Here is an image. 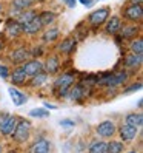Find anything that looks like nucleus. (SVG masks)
<instances>
[{
  "mask_svg": "<svg viewBox=\"0 0 143 153\" xmlns=\"http://www.w3.org/2000/svg\"><path fill=\"white\" fill-rule=\"evenodd\" d=\"M129 79V74L126 70H120V71H115V73H108L105 74L102 79H97V84L106 87V88H115L122 84H126Z\"/></svg>",
  "mask_w": 143,
  "mask_h": 153,
  "instance_id": "nucleus-1",
  "label": "nucleus"
},
{
  "mask_svg": "<svg viewBox=\"0 0 143 153\" xmlns=\"http://www.w3.org/2000/svg\"><path fill=\"white\" fill-rule=\"evenodd\" d=\"M74 80H76V77L73 73H62L60 76H57L56 82H54V93H57L56 96L66 97L71 85L74 84Z\"/></svg>",
  "mask_w": 143,
  "mask_h": 153,
  "instance_id": "nucleus-2",
  "label": "nucleus"
},
{
  "mask_svg": "<svg viewBox=\"0 0 143 153\" xmlns=\"http://www.w3.org/2000/svg\"><path fill=\"white\" fill-rule=\"evenodd\" d=\"M31 130H32V124L29 121L19 119V122H17L15 128H14V131L11 134V138L15 142H19V144H25L31 136Z\"/></svg>",
  "mask_w": 143,
  "mask_h": 153,
  "instance_id": "nucleus-3",
  "label": "nucleus"
},
{
  "mask_svg": "<svg viewBox=\"0 0 143 153\" xmlns=\"http://www.w3.org/2000/svg\"><path fill=\"white\" fill-rule=\"evenodd\" d=\"M122 16H123L125 20H128V22H131V23H140L142 19H143L142 5L129 2V3L122 10Z\"/></svg>",
  "mask_w": 143,
  "mask_h": 153,
  "instance_id": "nucleus-4",
  "label": "nucleus"
},
{
  "mask_svg": "<svg viewBox=\"0 0 143 153\" xmlns=\"http://www.w3.org/2000/svg\"><path fill=\"white\" fill-rule=\"evenodd\" d=\"M109 16H111V8L109 6L99 8V10L92 11L88 16V23L91 26H94V28H97V26H102L106 20H108Z\"/></svg>",
  "mask_w": 143,
  "mask_h": 153,
  "instance_id": "nucleus-5",
  "label": "nucleus"
},
{
  "mask_svg": "<svg viewBox=\"0 0 143 153\" xmlns=\"http://www.w3.org/2000/svg\"><path fill=\"white\" fill-rule=\"evenodd\" d=\"M95 133H97V136L102 138V139H111L114 134L117 133V125H115V122L111 121V119L102 121L100 124H97Z\"/></svg>",
  "mask_w": 143,
  "mask_h": 153,
  "instance_id": "nucleus-6",
  "label": "nucleus"
},
{
  "mask_svg": "<svg viewBox=\"0 0 143 153\" xmlns=\"http://www.w3.org/2000/svg\"><path fill=\"white\" fill-rule=\"evenodd\" d=\"M22 67H23V70H25V73L28 74V77L40 73V71H45V70H43V62L39 60V59H31V57H29L26 62H23Z\"/></svg>",
  "mask_w": 143,
  "mask_h": 153,
  "instance_id": "nucleus-7",
  "label": "nucleus"
},
{
  "mask_svg": "<svg viewBox=\"0 0 143 153\" xmlns=\"http://www.w3.org/2000/svg\"><path fill=\"white\" fill-rule=\"evenodd\" d=\"M119 136L123 142H131L139 136V127H134V125H128L125 124L119 128Z\"/></svg>",
  "mask_w": 143,
  "mask_h": 153,
  "instance_id": "nucleus-8",
  "label": "nucleus"
},
{
  "mask_svg": "<svg viewBox=\"0 0 143 153\" xmlns=\"http://www.w3.org/2000/svg\"><path fill=\"white\" fill-rule=\"evenodd\" d=\"M5 33L10 36L11 39H17L23 34V26L17 19H10L5 25Z\"/></svg>",
  "mask_w": 143,
  "mask_h": 153,
  "instance_id": "nucleus-9",
  "label": "nucleus"
},
{
  "mask_svg": "<svg viewBox=\"0 0 143 153\" xmlns=\"http://www.w3.org/2000/svg\"><path fill=\"white\" fill-rule=\"evenodd\" d=\"M29 57H31V51L26 50L25 47H20V48L11 51V54H10V60L12 62V65H22Z\"/></svg>",
  "mask_w": 143,
  "mask_h": 153,
  "instance_id": "nucleus-10",
  "label": "nucleus"
},
{
  "mask_svg": "<svg viewBox=\"0 0 143 153\" xmlns=\"http://www.w3.org/2000/svg\"><path fill=\"white\" fill-rule=\"evenodd\" d=\"M19 116H15V114H10L8 116V119L0 125V133H2V136H11L12 134V131H14V128H15V125H17V122H19Z\"/></svg>",
  "mask_w": 143,
  "mask_h": 153,
  "instance_id": "nucleus-11",
  "label": "nucleus"
},
{
  "mask_svg": "<svg viewBox=\"0 0 143 153\" xmlns=\"http://www.w3.org/2000/svg\"><path fill=\"white\" fill-rule=\"evenodd\" d=\"M10 79L12 85H25L28 80V74L25 73L23 67L17 65V68H14L12 71H10Z\"/></svg>",
  "mask_w": 143,
  "mask_h": 153,
  "instance_id": "nucleus-12",
  "label": "nucleus"
},
{
  "mask_svg": "<svg viewBox=\"0 0 143 153\" xmlns=\"http://www.w3.org/2000/svg\"><path fill=\"white\" fill-rule=\"evenodd\" d=\"M105 33L109 34V36H115L119 34L120 31V26H122V19L120 16H111V19L108 17V20L105 22Z\"/></svg>",
  "mask_w": 143,
  "mask_h": 153,
  "instance_id": "nucleus-13",
  "label": "nucleus"
},
{
  "mask_svg": "<svg viewBox=\"0 0 143 153\" xmlns=\"http://www.w3.org/2000/svg\"><path fill=\"white\" fill-rule=\"evenodd\" d=\"M29 150L32 153H48L52 150V146H51V141L46 139V138H37L34 141V144L29 147Z\"/></svg>",
  "mask_w": 143,
  "mask_h": 153,
  "instance_id": "nucleus-14",
  "label": "nucleus"
},
{
  "mask_svg": "<svg viewBox=\"0 0 143 153\" xmlns=\"http://www.w3.org/2000/svg\"><path fill=\"white\" fill-rule=\"evenodd\" d=\"M120 36L123 39H128V40H131V39H134V37H137L139 36V33H140V26H137L136 23H128V25H123L122 23V26H120Z\"/></svg>",
  "mask_w": 143,
  "mask_h": 153,
  "instance_id": "nucleus-15",
  "label": "nucleus"
},
{
  "mask_svg": "<svg viewBox=\"0 0 143 153\" xmlns=\"http://www.w3.org/2000/svg\"><path fill=\"white\" fill-rule=\"evenodd\" d=\"M22 26H23V34H29V36L37 34L45 28V26L42 25V22H40V19H39V16H35L34 19H31L28 23H25Z\"/></svg>",
  "mask_w": 143,
  "mask_h": 153,
  "instance_id": "nucleus-16",
  "label": "nucleus"
},
{
  "mask_svg": "<svg viewBox=\"0 0 143 153\" xmlns=\"http://www.w3.org/2000/svg\"><path fill=\"white\" fill-rule=\"evenodd\" d=\"M142 62H143V54H136V53H131L129 56L125 57L123 60V65L126 70H137L142 67Z\"/></svg>",
  "mask_w": 143,
  "mask_h": 153,
  "instance_id": "nucleus-17",
  "label": "nucleus"
},
{
  "mask_svg": "<svg viewBox=\"0 0 143 153\" xmlns=\"http://www.w3.org/2000/svg\"><path fill=\"white\" fill-rule=\"evenodd\" d=\"M76 48V39L71 37V36H68V37H65L62 42H59L57 45V51L62 53V54H71V53L74 51Z\"/></svg>",
  "mask_w": 143,
  "mask_h": 153,
  "instance_id": "nucleus-18",
  "label": "nucleus"
},
{
  "mask_svg": "<svg viewBox=\"0 0 143 153\" xmlns=\"http://www.w3.org/2000/svg\"><path fill=\"white\" fill-rule=\"evenodd\" d=\"M43 70H45V73H48V74H57L59 70H60V60H59V57L56 54L49 56L46 59V62L43 64Z\"/></svg>",
  "mask_w": 143,
  "mask_h": 153,
  "instance_id": "nucleus-19",
  "label": "nucleus"
},
{
  "mask_svg": "<svg viewBox=\"0 0 143 153\" xmlns=\"http://www.w3.org/2000/svg\"><path fill=\"white\" fill-rule=\"evenodd\" d=\"M35 2L34 0H12L11 2V16H17L20 11L23 10H28V8H31Z\"/></svg>",
  "mask_w": 143,
  "mask_h": 153,
  "instance_id": "nucleus-20",
  "label": "nucleus"
},
{
  "mask_svg": "<svg viewBox=\"0 0 143 153\" xmlns=\"http://www.w3.org/2000/svg\"><path fill=\"white\" fill-rule=\"evenodd\" d=\"M8 93H10V96H11L15 107H20V105L26 104V101H28V96H26L25 93H22L20 90L15 88V87H10L8 88Z\"/></svg>",
  "mask_w": 143,
  "mask_h": 153,
  "instance_id": "nucleus-21",
  "label": "nucleus"
},
{
  "mask_svg": "<svg viewBox=\"0 0 143 153\" xmlns=\"http://www.w3.org/2000/svg\"><path fill=\"white\" fill-rule=\"evenodd\" d=\"M86 96V91H85V87L83 85H80V84H73L71 85V88H69V91H68V97L71 99V101H74V102H77V101H80V99H83Z\"/></svg>",
  "mask_w": 143,
  "mask_h": 153,
  "instance_id": "nucleus-22",
  "label": "nucleus"
},
{
  "mask_svg": "<svg viewBox=\"0 0 143 153\" xmlns=\"http://www.w3.org/2000/svg\"><path fill=\"white\" fill-rule=\"evenodd\" d=\"M48 76H49V74L45 73V71H40V73L31 76L29 87H31V88H40V87H43L45 84H46V80H48Z\"/></svg>",
  "mask_w": 143,
  "mask_h": 153,
  "instance_id": "nucleus-23",
  "label": "nucleus"
},
{
  "mask_svg": "<svg viewBox=\"0 0 143 153\" xmlns=\"http://www.w3.org/2000/svg\"><path fill=\"white\" fill-rule=\"evenodd\" d=\"M37 16H39V19H40V22H42L43 26H51L52 23L57 20V14H56L54 11H49V10L42 11V13H39Z\"/></svg>",
  "mask_w": 143,
  "mask_h": 153,
  "instance_id": "nucleus-24",
  "label": "nucleus"
},
{
  "mask_svg": "<svg viewBox=\"0 0 143 153\" xmlns=\"http://www.w3.org/2000/svg\"><path fill=\"white\" fill-rule=\"evenodd\" d=\"M125 124H128V125H134V127H142L143 125V116H142V113L139 111V113H128L126 116H125Z\"/></svg>",
  "mask_w": 143,
  "mask_h": 153,
  "instance_id": "nucleus-25",
  "label": "nucleus"
},
{
  "mask_svg": "<svg viewBox=\"0 0 143 153\" xmlns=\"http://www.w3.org/2000/svg\"><path fill=\"white\" fill-rule=\"evenodd\" d=\"M88 152H91V153H106V141L100 138V139H95L92 142H89Z\"/></svg>",
  "mask_w": 143,
  "mask_h": 153,
  "instance_id": "nucleus-26",
  "label": "nucleus"
},
{
  "mask_svg": "<svg viewBox=\"0 0 143 153\" xmlns=\"http://www.w3.org/2000/svg\"><path fill=\"white\" fill-rule=\"evenodd\" d=\"M37 16V11H34V10H31V8H28V10H23V11H20L19 14H17L14 19H17L22 25H25V23H28L31 19H34V17Z\"/></svg>",
  "mask_w": 143,
  "mask_h": 153,
  "instance_id": "nucleus-27",
  "label": "nucleus"
},
{
  "mask_svg": "<svg viewBox=\"0 0 143 153\" xmlns=\"http://www.w3.org/2000/svg\"><path fill=\"white\" fill-rule=\"evenodd\" d=\"M59 36H60V30L59 28H48V30H45L43 34H42V39L43 42H54L59 39Z\"/></svg>",
  "mask_w": 143,
  "mask_h": 153,
  "instance_id": "nucleus-28",
  "label": "nucleus"
},
{
  "mask_svg": "<svg viewBox=\"0 0 143 153\" xmlns=\"http://www.w3.org/2000/svg\"><path fill=\"white\" fill-rule=\"evenodd\" d=\"M125 152L123 141H109L106 142V153H122Z\"/></svg>",
  "mask_w": 143,
  "mask_h": 153,
  "instance_id": "nucleus-29",
  "label": "nucleus"
},
{
  "mask_svg": "<svg viewBox=\"0 0 143 153\" xmlns=\"http://www.w3.org/2000/svg\"><path fill=\"white\" fill-rule=\"evenodd\" d=\"M131 53H136V54H143V40L142 37H134L131 39V45H129Z\"/></svg>",
  "mask_w": 143,
  "mask_h": 153,
  "instance_id": "nucleus-30",
  "label": "nucleus"
},
{
  "mask_svg": "<svg viewBox=\"0 0 143 153\" xmlns=\"http://www.w3.org/2000/svg\"><path fill=\"white\" fill-rule=\"evenodd\" d=\"M29 116L31 118H42V119H45V118L49 116V110H46V108H34V110L29 111Z\"/></svg>",
  "mask_w": 143,
  "mask_h": 153,
  "instance_id": "nucleus-31",
  "label": "nucleus"
},
{
  "mask_svg": "<svg viewBox=\"0 0 143 153\" xmlns=\"http://www.w3.org/2000/svg\"><path fill=\"white\" fill-rule=\"evenodd\" d=\"M139 90H142V82H134L129 87L123 88V94H129V93H134V91H139Z\"/></svg>",
  "mask_w": 143,
  "mask_h": 153,
  "instance_id": "nucleus-32",
  "label": "nucleus"
},
{
  "mask_svg": "<svg viewBox=\"0 0 143 153\" xmlns=\"http://www.w3.org/2000/svg\"><path fill=\"white\" fill-rule=\"evenodd\" d=\"M10 68H8L6 65H3V64H0V77L2 79H6V77H10Z\"/></svg>",
  "mask_w": 143,
  "mask_h": 153,
  "instance_id": "nucleus-33",
  "label": "nucleus"
},
{
  "mask_svg": "<svg viewBox=\"0 0 143 153\" xmlns=\"http://www.w3.org/2000/svg\"><path fill=\"white\" fill-rule=\"evenodd\" d=\"M60 125H62V127H74L76 121H73V119H62L60 121Z\"/></svg>",
  "mask_w": 143,
  "mask_h": 153,
  "instance_id": "nucleus-34",
  "label": "nucleus"
},
{
  "mask_svg": "<svg viewBox=\"0 0 143 153\" xmlns=\"http://www.w3.org/2000/svg\"><path fill=\"white\" fill-rule=\"evenodd\" d=\"M62 2H65L68 8H76V3H77V0H62Z\"/></svg>",
  "mask_w": 143,
  "mask_h": 153,
  "instance_id": "nucleus-35",
  "label": "nucleus"
},
{
  "mask_svg": "<svg viewBox=\"0 0 143 153\" xmlns=\"http://www.w3.org/2000/svg\"><path fill=\"white\" fill-rule=\"evenodd\" d=\"M43 105H45V108H46V110H57V105H54V104L43 102Z\"/></svg>",
  "mask_w": 143,
  "mask_h": 153,
  "instance_id": "nucleus-36",
  "label": "nucleus"
},
{
  "mask_svg": "<svg viewBox=\"0 0 143 153\" xmlns=\"http://www.w3.org/2000/svg\"><path fill=\"white\" fill-rule=\"evenodd\" d=\"M80 3H82L83 6H86V8H89V6L94 5V0H80Z\"/></svg>",
  "mask_w": 143,
  "mask_h": 153,
  "instance_id": "nucleus-37",
  "label": "nucleus"
},
{
  "mask_svg": "<svg viewBox=\"0 0 143 153\" xmlns=\"http://www.w3.org/2000/svg\"><path fill=\"white\" fill-rule=\"evenodd\" d=\"M8 116H10V113H6V111H3V113H0V125H2L6 119H8Z\"/></svg>",
  "mask_w": 143,
  "mask_h": 153,
  "instance_id": "nucleus-38",
  "label": "nucleus"
},
{
  "mask_svg": "<svg viewBox=\"0 0 143 153\" xmlns=\"http://www.w3.org/2000/svg\"><path fill=\"white\" fill-rule=\"evenodd\" d=\"M142 104H143V101H142V99H139V102H137V108L139 110H142Z\"/></svg>",
  "mask_w": 143,
  "mask_h": 153,
  "instance_id": "nucleus-39",
  "label": "nucleus"
},
{
  "mask_svg": "<svg viewBox=\"0 0 143 153\" xmlns=\"http://www.w3.org/2000/svg\"><path fill=\"white\" fill-rule=\"evenodd\" d=\"M129 2H132V3H139V5H142V2H143V0H129Z\"/></svg>",
  "mask_w": 143,
  "mask_h": 153,
  "instance_id": "nucleus-40",
  "label": "nucleus"
},
{
  "mask_svg": "<svg viewBox=\"0 0 143 153\" xmlns=\"http://www.w3.org/2000/svg\"><path fill=\"white\" fill-rule=\"evenodd\" d=\"M2 50H3V42L0 40V51H2Z\"/></svg>",
  "mask_w": 143,
  "mask_h": 153,
  "instance_id": "nucleus-41",
  "label": "nucleus"
},
{
  "mask_svg": "<svg viewBox=\"0 0 143 153\" xmlns=\"http://www.w3.org/2000/svg\"><path fill=\"white\" fill-rule=\"evenodd\" d=\"M0 152H3V146H2V142H0Z\"/></svg>",
  "mask_w": 143,
  "mask_h": 153,
  "instance_id": "nucleus-42",
  "label": "nucleus"
},
{
  "mask_svg": "<svg viewBox=\"0 0 143 153\" xmlns=\"http://www.w3.org/2000/svg\"><path fill=\"white\" fill-rule=\"evenodd\" d=\"M2 11H3V6H2V5H0V13H2Z\"/></svg>",
  "mask_w": 143,
  "mask_h": 153,
  "instance_id": "nucleus-43",
  "label": "nucleus"
},
{
  "mask_svg": "<svg viewBox=\"0 0 143 153\" xmlns=\"http://www.w3.org/2000/svg\"><path fill=\"white\" fill-rule=\"evenodd\" d=\"M34 2H43V0H34Z\"/></svg>",
  "mask_w": 143,
  "mask_h": 153,
  "instance_id": "nucleus-44",
  "label": "nucleus"
}]
</instances>
